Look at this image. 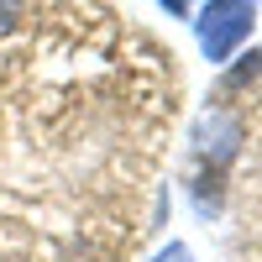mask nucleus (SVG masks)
Segmentation results:
<instances>
[{
  "label": "nucleus",
  "instance_id": "f257e3e1",
  "mask_svg": "<svg viewBox=\"0 0 262 262\" xmlns=\"http://www.w3.org/2000/svg\"><path fill=\"white\" fill-rule=\"evenodd\" d=\"M257 27V0H205L194 11V37L210 63H226Z\"/></svg>",
  "mask_w": 262,
  "mask_h": 262
},
{
  "label": "nucleus",
  "instance_id": "f03ea898",
  "mask_svg": "<svg viewBox=\"0 0 262 262\" xmlns=\"http://www.w3.org/2000/svg\"><path fill=\"white\" fill-rule=\"evenodd\" d=\"M21 11H27V0H0V37H11L21 27Z\"/></svg>",
  "mask_w": 262,
  "mask_h": 262
},
{
  "label": "nucleus",
  "instance_id": "7ed1b4c3",
  "mask_svg": "<svg viewBox=\"0 0 262 262\" xmlns=\"http://www.w3.org/2000/svg\"><path fill=\"white\" fill-rule=\"evenodd\" d=\"M152 262H194V257H189V247H184V242H168V247L152 257Z\"/></svg>",
  "mask_w": 262,
  "mask_h": 262
},
{
  "label": "nucleus",
  "instance_id": "20e7f679",
  "mask_svg": "<svg viewBox=\"0 0 262 262\" xmlns=\"http://www.w3.org/2000/svg\"><path fill=\"white\" fill-rule=\"evenodd\" d=\"M168 16H194V0H158Z\"/></svg>",
  "mask_w": 262,
  "mask_h": 262
}]
</instances>
